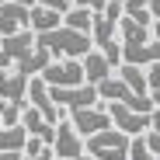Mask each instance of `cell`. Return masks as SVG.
Returning a JSON list of instances; mask_svg holds the SVG:
<instances>
[{
  "mask_svg": "<svg viewBox=\"0 0 160 160\" xmlns=\"http://www.w3.org/2000/svg\"><path fill=\"white\" fill-rule=\"evenodd\" d=\"M0 52L7 56V63H14V70L18 73H24V77H38L49 63H52V56L38 45V38H35V32L32 28H24V32H18V35H7V38H0Z\"/></svg>",
  "mask_w": 160,
  "mask_h": 160,
  "instance_id": "obj_1",
  "label": "cell"
},
{
  "mask_svg": "<svg viewBox=\"0 0 160 160\" xmlns=\"http://www.w3.org/2000/svg\"><path fill=\"white\" fill-rule=\"evenodd\" d=\"M38 38V45L49 52L52 59H84L87 52H91V35H84V32H73V28H66V24H59V28H52V32H45V35H35Z\"/></svg>",
  "mask_w": 160,
  "mask_h": 160,
  "instance_id": "obj_2",
  "label": "cell"
},
{
  "mask_svg": "<svg viewBox=\"0 0 160 160\" xmlns=\"http://www.w3.org/2000/svg\"><path fill=\"white\" fill-rule=\"evenodd\" d=\"M129 139L118 129H101L91 139H84V153L94 160H129Z\"/></svg>",
  "mask_w": 160,
  "mask_h": 160,
  "instance_id": "obj_3",
  "label": "cell"
},
{
  "mask_svg": "<svg viewBox=\"0 0 160 160\" xmlns=\"http://www.w3.org/2000/svg\"><path fill=\"white\" fill-rule=\"evenodd\" d=\"M28 108H35V112H38L45 122H52V125L66 122V108H59V104L52 101V94H49V87H45L42 77H32V80H28Z\"/></svg>",
  "mask_w": 160,
  "mask_h": 160,
  "instance_id": "obj_4",
  "label": "cell"
},
{
  "mask_svg": "<svg viewBox=\"0 0 160 160\" xmlns=\"http://www.w3.org/2000/svg\"><path fill=\"white\" fill-rule=\"evenodd\" d=\"M38 77L45 80V87H77V84H87L80 59H52Z\"/></svg>",
  "mask_w": 160,
  "mask_h": 160,
  "instance_id": "obj_5",
  "label": "cell"
},
{
  "mask_svg": "<svg viewBox=\"0 0 160 160\" xmlns=\"http://www.w3.org/2000/svg\"><path fill=\"white\" fill-rule=\"evenodd\" d=\"M52 101L66 112H77V108H98V87L94 84H77V87H49Z\"/></svg>",
  "mask_w": 160,
  "mask_h": 160,
  "instance_id": "obj_6",
  "label": "cell"
},
{
  "mask_svg": "<svg viewBox=\"0 0 160 160\" xmlns=\"http://www.w3.org/2000/svg\"><path fill=\"white\" fill-rule=\"evenodd\" d=\"M108 118H112V125L118 132H125V136H146L150 132V115L132 112V108H125L118 101H108Z\"/></svg>",
  "mask_w": 160,
  "mask_h": 160,
  "instance_id": "obj_7",
  "label": "cell"
},
{
  "mask_svg": "<svg viewBox=\"0 0 160 160\" xmlns=\"http://www.w3.org/2000/svg\"><path fill=\"white\" fill-rule=\"evenodd\" d=\"M77 132H80V139H91L94 132H101V129H112V118H108V108H77V112H70V118H66Z\"/></svg>",
  "mask_w": 160,
  "mask_h": 160,
  "instance_id": "obj_8",
  "label": "cell"
},
{
  "mask_svg": "<svg viewBox=\"0 0 160 160\" xmlns=\"http://www.w3.org/2000/svg\"><path fill=\"white\" fill-rule=\"evenodd\" d=\"M0 101L28 108V77L18 70H0Z\"/></svg>",
  "mask_w": 160,
  "mask_h": 160,
  "instance_id": "obj_9",
  "label": "cell"
},
{
  "mask_svg": "<svg viewBox=\"0 0 160 160\" xmlns=\"http://www.w3.org/2000/svg\"><path fill=\"white\" fill-rule=\"evenodd\" d=\"M52 153L59 160H73L84 153V139H80V132L70 125V122H59L56 125V143H52Z\"/></svg>",
  "mask_w": 160,
  "mask_h": 160,
  "instance_id": "obj_10",
  "label": "cell"
},
{
  "mask_svg": "<svg viewBox=\"0 0 160 160\" xmlns=\"http://www.w3.org/2000/svg\"><path fill=\"white\" fill-rule=\"evenodd\" d=\"M122 63L139 66V70H146V66L160 63V42H157V38H150V42H143V45H122Z\"/></svg>",
  "mask_w": 160,
  "mask_h": 160,
  "instance_id": "obj_11",
  "label": "cell"
},
{
  "mask_svg": "<svg viewBox=\"0 0 160 160\" xmlns=\"http://www.w3.org/2000/svg\"><path fill=\"white\" fill-rule=\"evenodd\" d=\"M80 66H84V80L87 84H101V80H108L112 77V63L104 59V52H98V49H91L84 59H80Z\"/></svg>",
  "mask_w": 160,
  "mask_h": 160,
  "instance_id": "obj_12",
  "label": "cell"
},
{
  "mask_svg": "<svg viewBox=\"0 0 160 160\" xmlns=\"http://www.w3.org/2000/svg\"><path fill=\"white\" fill-rule=\"evenodd\" d=\"M125 18L153 28V21H160V0H125Z\"/></svg>",
  "mask_w": 160,
  "mask_h": 160,
  "instance_id": "obj_13",
  "label": "cell"
},
{
  "mask_svg": "<svg viewBox=\"0 0 160 160\" xmlns=\"http://www.w3.org/2000/svg\"><path fill=\"white\" fill-rule=\"evenodd\" d=\"M59 24H63V14H59V11H52V7H42V4H35V7H32L28 28H32L35 35H45V32H52V28H59Z\"/></svg>",
  "mask_w": 160,
  "mask_h": 160,
  "instance_id": "obj_14",
  "label": "cell"
},
{
  "mask_svg": "<svg viewBox=\"0 0 160 160\" xmlns=\"http://www.w3.org/2000/svg\"><path fill=\"white\" fill-rule=\"evenodd\" d=\"M118 38H122V45H143V42H150V28L122 14L118 18Z\"/></svg>",
  "mask_w": 160,
  "mask_h": 160,
  "instance_id": "obj_15",
  "label": "cell"
},
{
  "mask_svg": "<svg viewBox=\"0 0 160 160\" xmlns=\"http://www.w3.org/2000/svg\"><path fill=\"white\" fill-rule=\"evenodd\" d=\"M122 84L132 91V94H139V98H150V87H146V70H139V66H129V63H122L118 66V73H115Z\"/></svg>",
  "mask_w": 160,
  "mask_h": 160,
  "instance_id": "obj_16",
  "label": "cell"
},
{
  "mask_svg": "<svg viewBox=\"0 0 160 160\" xmlns=\"http://www.w3.org/2000/svg\"><path fill=\"white\" fill-rule=\"evenodd\" d=\"M24 143H28L24 125H4L0 122V153H21Z\"/></svg>",
  "mask_w": 160,
  "mask_h": 160,
  "instance_id": "obj_17",
  "label": "cell"
},
{
  "mask_svg": "<svg viewBox=\"0 0 160 160\" xmlns=\"http://www.w3.org/2000/svg\"><path fill=\"white\" fill-rule=\"evenodd\" d=\"M63 24H66V28H73V32H84V35H91L94 14H91V11H84V7H70V11L63 14Z\"/></svg>",
  "mask_w": 160,
  "mask_h": 160,
  "instance_id": "obj_18",
  "label": "cell"
},
{
  "mask_svg": "<svg viewBox=\"0 0 160 160\" xmlns=\"http://www.w3.org/2000/svg\"><path fill=\"white\" fill-rule=\"evenodd\" d=\"M129 160H157L146 146V136H132L129 139Z\"/></svg>",
  "mask_w": 160,
  "mask_h": 160,
  "instance_id": "obj_19",
  "label": "cell"
},
{
  "mask_svg": "<svg viewBox=\"0 0 160 160\" xmlns=\"http://www.w3.org/2000/svg\"><path fill=\"white\" fill-rule=\"evenodd\" d=\"M73 7H84L91 14H101L104 7H108V0H73Z\"/></svg>",
  "mask_w": 160,
  "mask_h": 160,
  "instance_id": "obj_20",
  "label": "cell"
},
{
  "mask_svg": "<svg viewBox=\"0 0 160 160\" xmlns=\"http://www.w3.org/2000/svg\"><path fill=\"white\" fill-rule=\"evenodd\" d=\"M35 4H42V7H52V11H59V14H66L73 4L70 0H35Z\"/></svg>",
  "mask_w": 160,
  "mask_h": 160,
  "instance_id": "obj_21",
  "label": "cell"
},
{
  "mask_svg": "<svg viewBox=\"0 0 160 160\" xmlns=\"http://www.w3.org/2000/svg\"><path fill=\"white\" fill-rule=\"evenodd\" d=\"M146 146H150V153L160 160V132H146Z\"/></svg>",
  "mask_w": 160,
  "mask_h": 160,
  "instance_id": "obj_22",
  "label": "cell"
},
{
  "mask_svg": "<svg viewBox=\"0 0 160 160\" xmlns=\"http://www.w3.org/2000/svg\"><path fill=\"white\" fill-rule=\"evenodd\" d=\"M21 160H56V153H52V146H45V150L35 153V157H24V153H21Z\"/></svg>",
  "mask_w": 160,
  "mask_h": 160,
  "instance_id": "obj_23",
  "label": "cell"
},
{
  "mask_svg": "<svg viewBox=\"0 0 160 160\" xmlns=\"http://www.w3.org/2000/svg\"><path fill=\"white\" fill-rule=\"evenodd\" d=\"M0 4H21V7H35V0H0Z\"/></svg>",
  "mask_w": 160,
  "mask_h": 160,
  "instance_id": "obj_24",
  "label": "cell"
},
{
  "mask_svg": "<svg viewBox=\"0 0 160 160\" xmlns=\"http://www.w3.org/2000/svg\"><path fill=\"white\" fill-rule=\"evenodd\" d=\"M0 160H21V153H0Z\"/></svg>",
  "mask_w": 160,
  "mask_h": 160,
  "instance_id": "obj_25",
  "label": "cell"
},
{
  "mask_svg": "<svg viewBox=\"0 0 160 160\" xmlns=\"http://www.w3.org/2000/svg\"><path fill=\"white\" fill-rule=\"evenodd\" d=\"M153 38L160 42V21H153Z\"/></svg>",
  "mask_w": 160,
  "mask_h": 160,
  "instance_id": "obj_26",
  "label": "cell"
},
{
  "mask_svg": "<svg viewBox=\"0 0 160 160\" xmlns=\"http://www.w3.org/2000/svg\"><path fill=\"white\" fill-rule=\"evenodd\" d=\"M0 70H7V56H4V52H0Z\"/></svg>",
  "mask_w": 160,
  "mask_h": 160,
  "instance_id": "obj_27",
  "label": "cell"
},
{
  "mask_svg": "<svg viewBox=\"0 0 160 160\" xmlns=\"http://www.w3.org/2000/svg\"><path fill=\"white\" fill-rule=\"evenodd\" d=\"M73 160H94V157H87V153H80V157H73Z\"/></svg>",
  "mask_w": 160,
  "mask_h": 160,
  "instance_id": "obj_28",
  "label": "cell"
},
{
  "mask_svg": "<svg viewBox=\"0 0 160 160\" xmlns=\"http://www.w3.org/2000/svg\"><path fill=\"white\" fill-rule=\"evenodd\" d=\"M108 4H122V7H125V0H108Z\"/></svg>",
  "mask_w": 160,
  "mask_h": 160,
  "instance_id": "obj_29",
  "label": "cell"
},
{
  "mask_svg": "<svg viewBox=\"0 0 160 160\" xmlns=\"http://www.w3.org/2000/svg\"><path fill=\"white\" fill-rule=\"evenodd\" d=\"M70 4H73V0H70Z\"/></svg>",
  "mask_w": 160,
  "mask_h": 160,
  "instance_id": "obj_30",
  "label": "cell"
}]
</instances>
